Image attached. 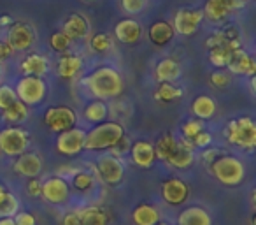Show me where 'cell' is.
I'll return each instance as SVG.
<instances>
[{
	"label": "cell",
	"instance_id": "obj_1",
	"mask_svg": "<svg viewBox=\"0 0 256 225\" xmlns=\"http://www.w3.org/2000/svg\"><path fill=\"white\" fill-rule=\"evenodd\" d=\"M84 85L88 86L90 93L98 100L116 99L123 92V78L112 67H98L84 78Z\"/></svg>",
	"mask_w": 256,
	"mask_h": 225
},
{
	"label": "cell",
	"instance_id": "obj_2",
	"mask_svg": "<svg viewBox=\"0 0 256 225\" xmlns=\"http://www.w3.org/2000/svg\"><path fill=\"white\" fill-rule=\"evenodd\" d=\"M121 137H124V129L121 123H118V122L96 123V127H93L92 130L86 132L84 150H88V151L109 150V148L114 146Z\"/></svg>",
	"mask_w": 256,
	"mask_h": 225
},
{
	"label": "cell",
	"instance_id": "obj_3",
	"mask_svg": "<svg viewBox=\"0 0 256 225\" xmlns=\"http://www.w3.org/2000/svg\"><path fill=\"white\" fill-rule=\"evenodd\" d=\"M209 167L214 178L224 186H237L246 178V165L232 155H221Z\"/></svg>",
	"mask_w": 256,
	"mask_h": 225
},
{
	"label": "cell",
	"instance_id": "obj_4",
	"mask_svg": "<svg viewBox=\"0 0 256 225\" xmlns=\"http://www.w3.org/2000/svg\"><path fill=\"white\" fill-rule=\"evenodd\" d=\"M224 137L230 144L242 150H252L256 146V123L251 116H240L228 122Z\"/></svg>",
	"mask_w": 256,
	"mask_h": 225
},
{
	"label": "cell",
	"instance_id": "obj_5",
	"mask_svg": "<svg viewBox=\"0 0 256 225\" xmlns=\"http://www.w3.org/2000/svg\"><path fill=\"white\" fill-rule=\"evenodd\" d=\"M30 146V134L22 127H8L0 130V151L8 157H20Z\"/></svg>",
	"mask_w": 256,
	"mask_h": 225
},
{
	"label": "cell",
	"instance_id": "obj_6",
	"mask_svg": "<svg viewBox=\"0 0 256 225\" xmlns=\"http://www.w3.org/2000/svg\"><path fill=\"white\" fill-rule=\"evenodd\" d=\"M16 95L26 106H37L44 100L48 93L46 81L37 76H23L16 85Z\"/></svg>",
	"mask_w": 256,
	"mask_h": 225
},
{
	"label": "cell",
	"instance_id": "obj_7",
	"mask_svg": "<svg viewBox=\"0 0 256 225\" xmlns=\"http://www.w3.org/2000/svg\"><path fill=\"white\" fill-rule=\"evenodd\" d=\"M44 123L51 132H65V130L72 129L78 123V113L67 106H53L46 109L44 115Z\"/></svg>",
	"mask_w": 256,
	"mask_h": 225
},
{
	"label": "cell",
	"instance_id": "obj_8",
	"mask_svg": "<svg viewBox=\"0 0 256 225\" xmlns=\"http://www.w3.org/2000/svg\"><path fill=\"white\" fill-rule=\"evenodd\" d=\"M95 174L106 185H120L124 178V165L120 158H114L112 155H102L96 160Z\"/></svg>",
	"mask_w": 256,
	"mask_h": 225
},
{
	"label": "cell",
	"instance_id": "obj_9",
	"mask_svg": "<svg viewBox=\"0 0 256 225\" xmlns=\"http://www.w3.org/2000/svg\"><path fill=\"white\" fill-rule=\"evenodd\" d=\"M40 197H42L46 202L53 204V206H64V204L70 199V185H68L67 179L53 176V178L46 179V181L42 183Z\"/></svg>",
	"mask_w": 256,
	"mask_h": 225
},
{
	"label": "cell",
	"instance_id": "obj_10",
	"mask_svg": "<svg viewBox=\"0 0 256 225\" xmlns=\"http://www.w3.org/2000/svg\"><path fill=\"white\" fill-rule=\"evenodd\" d=\"M84 137L86 132L78 127L60 132L56 137V150L58 153L65 155V157H74V155L81 153L84 150Z\"/></svg>",
	"mask_w": 256,
	"mask_h": 225
},
{
	"label": "cell",
	"instance_id": "obj_11",
	"mask_svg": "<svg viewBox=\"0 0 256 225\" xmlns=\"http://www.w3.org/2000/svg\"><path fill=\"white\" fill-rule=\"evenodd\" d=\"M204 22L202 9H179L174 16V32L181 36H192L198 30V25Z\"/></svg>",
	"mask_w": 256,
	"mask_h": 225
},
{
	"label": "cell",
	"instance_id": "obj_12",
	"mask_svg": "<svg viewBox=\"0 0 256 225\" xmlns=\"http://www.w3.org/2000/svg\"><path fill=\"white\" fill-rule=\"evenodd\" d=\"M162 199L170 206H181L190 199V186L179 178H170L162 185Z\"/></svg>",
	"mask_w": 256,
	"mask_h": 225
},
{
	"label": "cell",
	"instance_id": "obj_13",
	"mask_svg": "<svg viewBox=\"0 0 256 225\" xmlns=\"http://www.w3.org/2000/svg\"><path fill=\"white\" fill-rule=\"evenodd\" d=\"M8 43L14 51H25L36 43V32L26 23H12L8 32Z\"/></svg>",
	"mask_w": 256,
	"mask_h": 225
},
{
	"label": "cell",
	"instance_id": "obj_14",
	"mask_svg": "<svg viewBox=\"0 0 256 225\" xmlns=\"http://www.w3.org/2000/svg\"><path fill=\"white\" fill-rule=\"evenodd\" d=\"M14 171L25 178H37L42 171V158L36 151H25L14 162Z\"/></svg>",
	"mask_w": 256,
	"mask_h": 225
},
{
	"label": "cell",
	"instance_id": "obj_15",
	"mask_svg": "<svg viewBox=\"0 0 256 225\" xmlns=\"http://www.w3.org/2000/svg\"><path fill=\"white\" fill-rule=\"evenodd\" d=\"M130 157H132V162L137 167L150 169L156 160L154 144L150 143V141H136L130 148Z\"/></svg>",
	"mask_w": 256,
	"mask_h": 225
},
{
	"label": "cell",
	"instance_id": "obj_16",
	"mask_svg": "<svg viewBox=\"0 0 256 225\" xmlns=\"http://www.w3.org/2000/svg\"><path fill=\"white\" fill-rule=\"evenodd\" d=\"M226 69L234 74H240V76H254L256 72V64L252 60V57L249 53H246L244 50H237L232 53V58L228 62Z\"/></svg>",
	"mask_w": 256,
	"mask_h": 225
},
{
	"label": "cell",
	"instance_id": "obj_17",
	"mask_svg": "<svg viewBox=\"0 0 256 225\" xmlns=\"http://www.w3.org/2000/svg\"><path fill=\"white\" fill-rule=\"evenodd\" d=\"M142 36V27L132 18L121 20L116 25V39L123 44H137Z\"/></svg>",
	"mask_w": 256,
	"mask_h": 225
},
{
	"label": "cell",
	"instance_id": "obj_18",
	"mask_svg": "<svg viewBox=\"0 0 256 225\" xmlns=\"http://www.w3.org/2000/svg\"><path fill=\"white\" fill-rule=\"evenodd\" d=\"M240 41L237 39H230L226 41L224 44H221V46H216V48H210L209 50V60L212 65H216V67H226L228 62H230L232 58V53L237 50H240Z\"/></svg>",
	"mask_w": 256,
	"mask_h": 225
},
{
	"label": "cell",
	"instance_id": "obj_19",
	"mask_svg": "<svg viewBox=\"0 0 256 225\" xmlns=\"http://www.w3.org/2000/svg\"><path fill=\"white\" fill-rule=\"evenodd\" d=\"M22 72L25 76H37V78H42L50 72V60H48L44 55L32 53L28 57L23 58L22 62Z\"/></svg>",
	"mask_w": 256,
	"mask_h": 225
},
{
	"label": "cell",
	"instance_id": "obj_20",
	"mask_svg": "<svg viewBox=\"0 0 256 225\" xmlns=\"http://www.w3.org/2000/svg\"><path fill=\"white\" fill-rule=\"evenodd\" d=\"M193 162H195L193 144L190 143L188 139H184V141H181V143L178 144V150H176L174 155L168 158L167 164L172 165V167H176V169H188V167H192V165H193Z\"/></svg>",
	"mask_w": 256,
	"mask_h": 225
},
{
	"label": "cell",
	"instance_id": "obj_21",
	"mask_svg": "<svg viewBox=\"0 0 256 225\" xmlns=\"http://www.w3.org/2000/svg\"><path fill=\"white\" fill-rule=\"evenodd\" d=\"M88 30H90V25H88V22H86V18L78 15V13L68 16L64 22V27H62V32L67 34V37L70 41H79V39H82V37H86Z\"/></svg>",
	"mask_w": 256,
	"mask_h": 225
},
{
	"label": "cell",
	"instance_id": "obj_22",
	"mask_svg": "<svg viewBox=\"0 0 256 225\" xmlns=\"http://www.w3.org/2000/svg\"><path fill=\"white\" fill-rule=\"evenodd\" d=\"M82 71V60L78 55L65 53L56 64V74L62 79H72Z\"/></svg>",
	"mask_w": 256,
	"mask_h": 225
},
{
	"label": "cell",
	"instance_id": "obj_23",
	"mask_svg": "<svg viewBox=\"0 0 256 225\" xmlns=\"http://www.w3.org/2000/svg\"><path fill=\"white\" fill-rule=\"evenodd\" d=\"M181 76V65L174 58H164L154 67V78L158 83H174Z\"/></svg>",
	"mask_w": 256,
	"mask_h": 225
},
{
	"label": "cell",
	"instance_id": "obj_24",
	"mask_svg": "<svg viewBox=\"0 0 256 225\" xmlns=\"http://www.w3.org/2000/svg\"><path fill=\"white\" fill-rule=\"evenodd\" d=\"M178 225H212V218L204 207L190 206L178 216Z\"/></svg>",
	"mask_w": 256,
	"mask_h": 225
},
{
	"label": "cell",
	"instance_id": "obj_25",
	"mask_svg": "<svg viewBox=\"0 0 256 225\" xmlns=\"http://www.w3.org/2000/svg\"><path fill=\"white\" fill-rule=\"evenodd\" d=\"M174 27L168 22H154L150 27L148 37H150V41L154 46H165V44H168L174 39Z\"/></svg>",
	"mask_w": 256,
	"mask_h": 225
},
{
	"label": "cell",
	"instance_id": "obj_26",
	"mask_svg": "<svg viewBox=\"0 0 256 225\" xmlns=\"http://www.w3.org/2000/svg\"><path fill=\"white\" fill-rule=\"evenodd\" d=\"M132 221L136 225H156L160 223V211L153 204H139L132 213Z\"/></svg>",
	"mask_w": 256,
	"mask_h": 225
},
{
	"label": "cell",
	"instance_id": "obj_27",
	"mask_svg": "<svg viewBox=\"0 0 256 225\" xmlns=\"http://www.w3.org/2000/svg\"><path fill=\"white\" fill-rule=\"evenodd\" d=\"M216 102H214L212 97L209 95H198L192 104V111L193 115L196 116L198 120H209L216 115Z\"/></svg>",
	"mask_w": 256,
	"mask_h": 225
},
{
	"label": "cell",
	"instance_id": "obj_28",
	"mask_svg": "<svg viewBox=\"0 0 256 225\" xmlns=\"http://www.w3.org/2000/svg\"><path fill=\"white\" fill-rule=\"evenodd\" d=\"M86 122L90 123H102L106 122L107 115H109V107L104 100H92L84 106V111H82Z\"/></svg>",
	"mask_w": 256,
	"mask_h": 225
},
{
	"label": "cell",
	"instance_id": "obj_29",
	"mask_svg": "<svg viewBox=\"0 0 256 225\" xmlns=\"http://www.w3.org/2000/svg\"><path fill=\"white\" fill-rule=\"evenodd\" d=\"M28 118V106L23 104L22 100H14L9 107L2 109V120L8 123H23Z\"/></svg>",
	"mask_w": 256,
	"mask_h": 225
},
{
	"label": "cell",
	"instance_id": "obj_30",
	"mask_svg": "<svg viewBox=\"0 0 256 225\" xmlns=\"http://www.w3.org/2000/svg\"><path fill=\"white\" fill-rule=\"evenodd\" d=\"M178 144L179 141L176 139L172 134H165L158 139V143L154 144V155H156L158 160H164L167 162L168 158L174 155V151L178 150Z\"/></svg>",
	"mask_w": 256,
	"mask_h": 225
},
{
	"label": "cell",
	"instance_id": "obj_31",
	"mask_svg": "<svg viewBox=\"0 0 256 225\" xmlns=\"http://www.w3.org/2000/svg\"><path fill=\"white\" fill-rule=\"evenodd\" d=\"M202 13H204V18L210 20L212 23L223 22V20L230 15L228 9L221 4V0H207L206 6H204V9H202Z\"/></svg>",
	"mask_w": 256,
	"mask_h": 225
},
{
	"label": "cell",
	"instance_id": "obj_32",
	"mask_svg": "<svg viewBox=\"0 0 256 225\" xmlns=\"http://www.w3.org/2000/svg\"><path fill=\"white\" fill-rule=\"evenodd\" d=\"M79 218H81V225H107V214L104 213L100 207L90 206L79 211Z\"/></svg>",
	"mask_w": 256,
	"mask_h": 225
},
{
	"label": "cell",
	"instance_id": "obj_33",
	"mask_svg": "<svg viewBox=\"0 0 256 225\" xmlns=\"http://www.w3.org/2000/svg\"><path fill=\"white\" fill-rule=\"evenodd\" d=\"M181 97H182V90L178 85H172V83H160L158 90L154 92V99L164 104L174 102V100H179Z\"/></svg>",
	"mask_w": 256,
	"mask_h": 225
},
{
	"label": "cell",
	"instance_id": "obj_34",
	"mask_svg": "<svg viewBox=\"0 0 256 225\" xmlns=\"http://www.w3.org/2000/svg\"><path fill=\"white\" fill-rule=\"evenodd\" d=\"M20 211V199L14 193L6 190L0 195V218H12Z\"/></svg>",
	"mask_w": 256,
	"mask_h": 225
},
{
	"label": "cell",
	"instance_id": "obj_35",
	"mask_svg": "<svg viewBox=\"0 0 256 225\" xmlns=\"http://www.w3.org/2000/svg\"><path fill=\"white\" fill-rule=\"evenodd\" d=\"M93 185H95V178L88 171H78L70 178V186L78 192H88L93 188Z\"/></svg>",
	"mask_w": 256,
	"mask_h": 225
},
{
	"label": "cell",
	"instance_id": "obj_36",
	"mask_svg": "<svg viewBox=\"0 0 256 225\" xmlns=\"http://www.w3.org/2000/svg\"><path fill=\"white\" fill-rule=\"evenodd\" d=\"M72 41L67 37V34H64L62 30H58V32H53L50 37V46L51 50H54L56 53H65V51L70 48Z\"/></svg>",
	"mask_w": 256,
	"mask_h": 225
},
{
	"label": "cell",
	"instance_id": "obj_37",
	"mask_svg": "<svg viewBox=\"0 0 256 225\" xmlns=\"http://www.w3.org/2000/svg\"><path fill=\"white\" fill-rule=\"evenodd\" d=\"M90 46L96 53H106V51H109L112 48V39H110L109 34H104V32L95 34L92 37V41H90Z\"/></svg>",
	"mask_w": 256,
	"mask_h": 225
},
{
	"label": "cell",
	"instance_id": "obj_38",
	"mask_svg": "<svg viewBox=\"0 0 256 225\" xmlns=\"http://www.w3.org/2000/svg\"><path fill=\"white\" fill-rule=\"evenodd\" d=\"M200 130H204V120H186L184 123H182L181 127V132H182V137L188 141H192L193 137L196 136V134L200 132Z\"/></svg>",
	"mask_w": 256,
	"mask_h": 225
},
{
	"label": "cell",
	"instance_id": "obj_39",
	"mask_svg": "<svg viewBox=\"0 0 256 225\" xmlns=\"http://www.w3.org/2000/svg\"><path fill=\"white\" fill-rule=\"evenodd\" d=\"M14 100H18L16 90L9 85H0V109L9 107Z\"/></svg>",
	"mask_w": 256,
	"mask_h": 225
},
{
	"label": "cell",
	"instance_id": "obj_40",
	"mask_svg": "<svg viewBox=\"0 0 256 225\" xmlns=\"http://www.w3.org/2000/svg\"><path fill=\"white\" fill-rule=\"evenodd\" d=\"M130 148H132V143L126 139V137H121L114 146L109 148V155H112L114 158H123L124 155H130Z\"/></svg>",
	"mask_w": 256,
	"mask_h": 225
},
{
	"label": "cell",
	"instance_id": "obj_41",
	"mask_svg": "<svg viewBox=\"0 0 256 225\" xmlns=\"http://www.w3.org/2000/svg\"><path fill=\"white\" fill-rule=\"evenodd\" d=\"M148 6V0H121V8L128 15H139Z\"/></svg>",
	"mask_w": 256,
	"mask_h": 225
},
{
	"label": "cell",
	"instance_id": "obj_42",
	"mask_svg": "<svg viewBox=\"0 0 256 225\" xmlns=\"http://www.w3.org/2000/svg\"><path fill=\"white\" fill-rule=\"evenodd\" d=\"M210 85L216 86V88H224V86L230 85V76L224 71H216L210 74Z\"/></svg>",
	"mask_w": 256,
	"mask_h": 225
},
{
	"label": "cell",
	"instance_id": "obj_43",
	"mask_svg": "<svg viewBox=\"0 0 256 225\" xmlns=\"http://www.w3.org/2000/svg\"><path fill=\"white\" fill-rule=\"evenodd\" d=\"M210 143H212V134L210 132H207V130H200L198 134H196L195 137L192 139V144L193 146H196V148H209L210 146Z\"/></svg>",
	"mask_w": 256,
	"mask_h": 225
},
{
	"label": "cell",
	"instance_id": "obj_44",
	"mask_svg": "<svg viewBox=\"0 0 256 225\" xmlns=\"http://www.w3.org/2000/svg\"><path fill=\"white\" fill-rule=\"evenodd\" d=\"M12 220H14L16 225H37L36 216L32 213H28V211H18L12 216Z\"/></svg>",
	"mask_w": 256,
	"mask_h": 225
},
{
	"label": "cell",
	"instance_id": "obj_45",
	"mask_svg": "<svg viewBox=\"0 0 256 225\" xmlns=\"http://www.w3.org/2000/svg\"><path fill=\"white\" fill-rule=\"evenodd\" d=\"M221 155H223V151L218 150V148H204L202 160H204V164H206V165H210L218 157H221Z\"/></svg>",
	"mask_w": 256,
	"mask_h": 225
},
{
	"label": "cell",
	"instance_id": "obj_46",
	"mask_svg": "<svg viewBox=\"0 0 256 225\" xmlns=\"http://www.w3.org/2000/svg\"><path fill=\"white\" fill-rule=\"evenodd\" d=\"M40 190H42V183L37 178H28V183H26V193L30 197H40Z\"/></svg>",
	"mask_w": 256,
	"mask_h": 225
},
{
	"label": "cell",
	"instance_id": "obj_47",
	"mask_svg": "<svg viewBox=\"0 0 256 225\" xmlns=\"http://www.w3.org/2000/svg\"><path fill=\"white\" fill-rule=\"evenodd\" d=\"M78 171H79V169L72 167V165H58L56 176H58V178H64V179H70Z\"/></svg>",
	"mask_w": 256,
	"mask_h": 225
},
{
	"label": "cell",
	"instance_id": "obj_48",
	"mask_svg": "<svg viewBox=\"0 0 256 225\" xmlns=\"http://www.w3.org/2000/svg\"><path fill=\"white\" fill-rule=\"evenodd\" d=\"M12 53H14V50H12L11 44H9L8 41H0V62L11 58Z\"/></svg>",
	"mask_w": 256,
	"mask_h": 225
},
{
	"label": "cell",
	"instance_id": "obj_49",
	"mask_svg": "<svg viewBox=\"0 0 256 225\" xmlns=\"http://www.w3.org/2000/svg\"><path fill=\"white\" fill-rule=\"evenodd\" d=\"M62 225H81V218H79V211H68L62 220Z\"/></svg>",
	"mask_w": 256,
	"mask_h": 225
},
{
	"label": "cell",
	"instance_id": "obj_50",
	"mask_svg": "<svg viewBox=\"0 0 256 225\" xmlns=\"http://www.w3.org/2000/svg\"><path fill=\"white\" fill-rule=\"evenodd\" d=\"M221 4L228 9V13H232V11H237V9H240L244 2H242V0H221Z\"/></svg>",
	"mask_w": 256,
	"mask_h": 225
},
{
	"label": "cell",
	"instance_id": "obj_51",
	"mask_svg": "<svg viewBox=\"0 0 256 225\" xmlns=\"http://www.w3.org/2000/svg\"><path fill=\"white\" fill-rule=\"evenodd\" d=\"M0 225H16L14 223V220H12V218H0Z\"/></svg>",
	"mask_w": 256,
	"mask_h": 225
},
{
	"label": "cell",
	"instance_id": "obj_52",
	"mask_svg": "<svg viewBox=\"0 0 256 225\" xmlns=\"http://www.w3.org/2000/svg\"><path fill=\"white\" fill-rule=\"evenodd\" d=\"M9 23H11V18H9V16H2V18H0V25L2 27H8Z\"/></svg>",
	"mask_w": 256,
	"mask_h": 225
},
{
	"label": "cell",
	"instance_id": "obj_53",
	"mask_svg": "<svg viewBox=\"0 0 256 225\" xmlns=\"http://www.w3.org/2000/svg\"><path fill=\"white\" fill-rule=\"evenodd\" d=\"M2 74H4V65H2V62H0V79H2Z\"/></svg>",
	"mask_w": 256,
	"mask_h": 225
},
{
	"label": "cell",
	"instance_id": "obj_54",
	"mask_svg": "<svg viewBox=\"0 0 256 225\" xmlns=\"http://www.w3.org/2000/svg\"><path fill=\"white\" fill-rule=\"evenodd\" d=\"M4 192H6V186L2 185V183H0V195H2V193H4Z\"/></svg>",
	"mask_w": 256,
	"mask_h": 225
},
{
	"label": "cell",
	"instance_id": "obj_55",
	"mask_svg": "<svg viewBox=\"0 0 256 225\" xmlns=\"http://www.w3.org/2000/svg\"><path fill=\"white\" fill-rule=\"evenodd\" d=\"M84 2H96V0H84Z\"/></svg>",
	"mask_w": 256,
	"mask_h": 225
},
{
	"label": "cell",
	"instance_id": "obj_56",
	"mask_svg": "<svg viewBox=\"0 0 256 225\" xmlns=\"http://www.w3.org/2000/svg\"><path fill=\"white\" fill-rule=\"evenodd\" d=\"M156 225H168V223H156Z\"/></svg>",
	"mask_w": 256,
	"mask_h": 225
},
{
	"label": "cell",
	"instance_id": "obj_57",
	"mask_svg": "<svg viewBox=\"0 0 256 225\" xmlns=\"http://www.w3.org/2000/svg\"><path fill=\"white\" fill-rule=\"evenodd\" d=\"M242 2H248V0H242Z\"/></svg>",
	"mask_w": 256,
	"mask_h": 225
}]
</instances>
